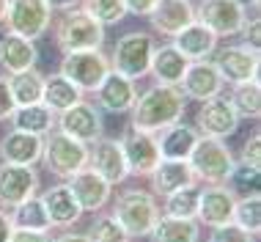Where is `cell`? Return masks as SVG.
I'll use <instances>...</instances> for the list:
<instances>
[{
  "mask_svg": "<svg viewBox=\"0 0 261 242\" xmlns=\"http://www.w3.org/2000/svg\"><path fill=\"white\" fill-rule=\"evenodd\" d=\"M185 108H187V96L181 94L179 85L157 83L135 99V105H132V110H129L132 113L129 127L151 132V135H160L171 124L181 121Z\"/></svg>",
  "mask_w": 261,
  "mask_h": 242,
  "instance_id": "1",
  "label": "cell"
},
{
  "mask_svg": "<svg viewBox=\"0 0 261 242\" xmlns=\"http://www.w3.org/2000/svg\"><path fill=\"white\" fill-rule=\"evenodd\" d=\"M160 215H162V209L157 204V196L149 193V190H124V193L116 196L113 217L124 226L129 239L149 237Z\"/></svg>",
  "mask_w": 261,
  "mask_h": 242,
  "instance_id": "2",
  "label": "cell"
},
{
  "mask_svg": "<svg viewBox=\"0 0 261 242\" xmlns=\"http://www.w3.org/2000/svg\"><path fill=\"white\" fill-rule=\"evenodd\" d=\"M190 168L195 174V182H203V184H225L228 179L231 168H234V152L228 149L223 138H206L201 135L195 140L193 152H190Z\"/></svg>",
  "mask_w": 261,
  "mask_h": 242,
  "instance_id": "3",
  "label": "cell"
},
{
  "mask_svg": "<svg viewBox=\"0 0 261 242\" xmlns=\"http://www.w3.org/2000/svg\"><path fill=\"white\" fill-rule=\"evenodd\" d=\"M55 44L63 55L80 53V50H102L105 44V25L96 22L88 11L69 9L55 25Z\"/></svg>",
  "mask_w": 261,
  "mask_h": 242,
  "instance_id": "4",
  "label": "cell"
},
{
  "mask_svg": "<svg viewBox=\"0 0 261 242\" xmlns=\"http://www.w3.org/2000/svg\"><path fill=\"white\" fill-rule=\"evenodd\" d=\"M39 162H44V168L58 179H72L77 171L88 165V143H80L61 130H53L50 135H44Z\"/></svg>",
  "mask_w": 261,
  "mask_h": 242,
  "instance_id": "5",
  "label": "cell"
},
{
  "mask_svg": "<svg viewBox=\"0 0 261 242\" xmlns=\"http://www.w3.org/2000/svg\"><path fill=\"white\" fill-rule=\"evenodd\" d=\"M157 47L151 33H126L116 41V50L110 55V69L129 80H140L149 75V63H151V53Z\"/></svg>",
  "mask_w": 261,
  "mask_h": 242,
  "instance_id": "6",
  "label": "cell"
},
{
  "mask_svg": "<svg viewBox=\"0 0 261 242\" xmlns=\"http://www.w3.org/2000/svg\"><path fill=\"white\" fill-rule=\"evenodd\" d=\"M110 72V55L102 50H80V53H66L61 61L58 75H63L72 85L86 94V91H96L99 83Z\"/></svg>",
  "mask_w": 261,
  "mask_h": 242,
  "instance_id": "7",
  "label": "cell"
},
{
  "mask_svg": "<svg viewBox=\"0 0 261 242\" xmlns=\"http://www.w3.org/2000/svg\"><path fill=\"white\" fill-rule=\"evenodd\" d=\"M248 19V9L237 0H201L195 6V22L206 25L217 39L239 36Z\"/></svg>",
  "mask_w": 261,
  "mask_h": 242,
  "instance_id": "8",
  "label": "cell"
},
{
  "mask_svg": "<svg viewBox=\"0 0 261 242\" xmlns=\"http://www.w3.org/2000/svg\"><path fill=\"white\" fill-rule=\"evenodd\" d=\"M3 22L9 28V33L36 41L50 31L53 11L44 0H9V11H6Z\"/></svg>",
  "mask_w": 261,
  "mask_h": 242,
  "instance_id": "9",
  "label": "cell"
},
{
  "mask_svg": "<svg viewBox=\"0 0 261 242\" xmlns=\"http://www.w3.org/2000/svg\"><path fill=\"white\" fill-rule=\"evenodd\" d=\"M126 160V168H129V176H149L157 162L162 160L160 154V143H157V135L135 130V127H126L124 135L118 138Z\"/></svg>",
  "mask_w": 261,
  "mask_h": 242,
  "instance_id": "10",
  "label": "cell"
},
{
  "mask_svg": "<svg viewBox=\"0 0 261 242\" xmlns=\"http://www.w3.org/2000/svg\"><path fill=\"white\" fill-rule=\"evenodd\" d=\"M55 130H61L63 135L80 140V143H94V140H99L105 135V121L96 105L80 99L69 110L55 116Z\"/></svg>",
  "mask_w": 261,
  "mask_h": 242,
  "instance_id": "11",
  "label": "cell"
},
{
  "mask_svg": "<svg viewBox=\"0 0 261 242\" xmlns=\"http://www.w3.org/2000/svg\"><path fill=\"white\" fill-rule=\"evenodd\" d=\"M215 66L220 72L223 83H245L261 77V53L250 50L248 44H228L223 50H215Z\"/></svg>",
  "mask_w": 261,
  "mask_h": 242,
  "instance_id": "12",
  "label": "cell"
},
{
  "mask_svg": "<svg viewBox=\"0 0 261 242\" xmlns=\"http://www.w3.org/2000/svg\"><path fill=\"white\" fill-rule=\"evenodd\" d=\"M239 118L234 105L228 102V96H212L206 102H201L198 113H195V130L198 135H206V138H231L239 130Z\"/></svg>",
  "mask_w": 261,
  "mask_h": 242,
  "instance_id": "13",
  "label": "cell"
},
{
  "mask_svg": "<svg viewBox=\"0 0 261 242\" xmlns=\"http://www.w3.org/2000/svg\"><path fill=\"white\" fill-rule=\"evenodd\" d=\"M39 190V174L33 165H14L3 162L0 165V206L14 209L17 204L33 198Z\"/></svg>",
  "mask_w": 261,
  "mask_h": 242,
  "instance_id": "14",
  "label": "cell"
},
{
  "mask_svg": "<svg viewBox=\"0 0 261 242\" xmlns=\"http://www.w3.org/2000/svg\"><path fill=\"white\" fill-rule=\"evenodd\" d=\"M66 184H69V190H72L74 201L80 204V209L91 212V215L102 212L105 206L110 204V198H113V184H108L96 171H91L88 165L83 171H77L72 179H66Z\"/></svg>",
  "mask_w": 261,
  "mask_h": 242,
  "instance_id": "15",
  "label": "cell"
},
{
  "mask_svg": "<svg viewBox=\"0 0 261 242\" xmlns=\"http://www.w3.org/2000/svg\"><path fill=\"white\" fill-rule=\"evenodd\" d=\"M88 168L96 171L108 184H121L126 176H129V168H126L121 143L116 138H102L94 140V149H88Z\"/></svg>",
  "mask_w": 261,
  "mask_h": 242,
  "instance_id": "16",
  "label": "cell"
},
{
  "mask_svg": "<svg viewBox=\"0 0 261 242\" xmlns=\"http://www.w3.org/2000/svg\"><path fill=\"white\" fill-rule=\"evenodd\" d=\"M179 88H181V94H185L187 99L206 102V99L223 94L225 83H223V77H220V72H217L215 63H212L209 58H203V61H190L187 72H185V77H181V83H179Z\"/></svg>",
  "mask_w": 261,
  "mask_h": 242,
  "instance_id": "17",
  "label": "cell"
},
{
  "mask_svg": "<svg viewBox=\"0 0 261 242\" xmlns=\"http://www.w3.org/2000/svg\"><path fill=\"white\" fill-rule=\"evenodd\" d=\"M234 204H237V193H231L225 184L201 187L195 220H198V226H206V229L231 223V220H234Z\"/></svg>",
  "mask_w": 261,
  "mask_h": 242,
  "instance_id": "18",
  "label": "cell"
},
{
  "mask_svg": "<svg viewBox=\"0 0 261 242\" xmlns=\"http://www.w3.org/2000/svg\"><path fill=\"white\" fill-rule=\"evenodd\" d=\"M94 94H96V108L99 110L121 116V113L132 110V105H135V99H138V88H135V80H129V77H124V75H118L110 69L108 77L99 83V88H96Z\"/></svg>",
  "mask_w": 261,
  "mask_h": 242,
  "instance_id": "19",
  "label": "cell"
},
{
  "mask_svg": "<svg viewBox=\"0 0 261 242\" xmlns=\"http://www.w3.org/2000/svg\"><path fill=\"white\" fill-rule=\"evenodd\" d=\"M154 31L160 36H176L181 28L195 22V3L193 0H157V6L149 14Z\"/></svg>",
  "mask_w": 261,
  "mask_h": 242,
  "instance_id": "20",
  "label": "cell"
},
{
  "mask_svg": "<svg viewBox=\"0 0 261 242\" xmlns=\"http://www.w3.org/2000/svg\"><path fill=\"white\" fill-rule=\"evenodd\" d=\"M41 146H44L41 135L11 130L0 140V157L3 162H14V165H36L41 160Z\"/></svg>",
  "mask_w": 261,
  "mask_h": 242,
  "instance_id": "21",
  "label": "cell"
},
{
  "mask_svg": "<svg viewBox=\"0 0 261 242\" xmlns=\"http://www.w3.org/2000/svg\"><path fill=\"white\" fill-rule=\"evenodd\" d=\"M149 179H151L154 196L165 198L176 193V190L187 187V184H195V174L187 160H160L157 168L149 174Z\"/></svg>",
  "mask_w": 261,
  "mask_h": 242,
  "instance_id": "22",
  "label": "cell"
},
{
  "mask_svg": "<svg viewBox=\"0 0 261 242\" xmlns=\"http://www.w3.org/2000/svg\"><path fill=\"white\" fill-rule=\"evenodd\" d=\"M36 61H39V50L31 39H22L17 33L0 36V66L9 75L36 69Z\"/></svg>",
  "mask_w": 261,
  "mask_h": 242,
  "instance_id": "23",
  "label": "cell"
},
{
  "mask_svg": "<svg viewBox=\"0 0 261 242\" xmlns=\"http://www.w3.org/2000/svg\"><path fill=\"white\" fill-rule=\"evenodd\" d=\"M171 44L185 55L187 61H203L209 55H215L217 50V36L201 22H190L187 28H181L173 36Z\"/></svg>",
  "mask_w": 261,
  "mask_h": 242,
  "instance_id": "24",
  "label": "cell"
},
{
  "mask_svg": "<svg viewBox=\"0 0 261 242\" xmlns=\"http://www.w3.org/2000/svg\"><path fill=\"white\" fill-rule=\"evenodd\" d=\"M39 198L47 209L50 226H74L77 220L83 217V209H80V204L74 201L69 184H55V187L44 190Z\"/></svg>",
  "mask_w": 261,
  "mask_h": 242,
  "instance_id": "25",
  "label": "cell"
},
{
  "mask_svg": "<svg viewBox=\"0 0 261 242\" xmlns=\"http://www.w3.org/2000/svg\"><path fill=\"white\" fill-rule=\"evenodd\" d=\"M187 66H190V61L173 44H162V47H154V53H151L149 75L157 77V83L179 85L185 72H187Z\"/></svg>",
  "mask_w": 261,
  "mask_h": 242,
  "instance_id": "26",
  "label": "cell"
},
{
  "mask_svg": "<svg viewBox=\"0 0 261 242\" xmlns=\"http://www.w3.org/2000/svg\"><path fill=\"white\" fill-rule=\"evenodd\" d=\"M198 138H201V135H198V130H195V127L181 124V121L171 124L168 130H162L160 138H157L162 160H187Z\"/></svg>",
  "mask_w": 261,
  "mask_h": 242,
  "instance_id": "27",
  "label": "cell"
},
{
  "mask_svg": "<svg viewBox=\"0 0 261 242\" xmlns=\"http://www.w3.org/2000/svg\"><path fill=\"white\" fill-rule=\"evenodd\" d=\"M9 121H11L14 130H22V132H31V135H41V138L55 130V113L47 108L44 102L25 105V108H14Z\"/></svg>",
  "mask_w": 261,
  "mask_h": 242,
  "instance_id": "28",
  "label": "cell"
},
{
  "mask_svg": "<svg viewBox=\"0 0 261 242\" xmlns=\"http://www.w3.org/2000/svg\"><path fill=\"white\" fill-rule=\"evenodd\" d=\"M201 237V226L193 217H171V215H160V220L154 223V229L149 234L151 242H198Z\"/></svg>",
  "mask_w": 261,
  "mask_h": 242,
  "instance_id": "29",
  "label": "cell"
},
{
  "mask_svg": "<svg viewBox=\"0 0 261 242\" xmlns=\"http://www.w3.org/2000/svg\"><path fill=\"white\" fill-rule=\"evenodd\" d=\"M80 99H83V91L77 88V85L69 83L63 75L44 77V94H41V102H44L55 116L63 113V110H69L72 105L80 102Z\"/></svg>",
  "mask_w": 261,
  "mask_h": 242,
  "instance_id": "30",
  "label": "cell"
},
{
  "mask_svg": "<svg viewBox=\"0 0 261 242\" xmlns=\"http://www.w3.org/2000/svg\"><path fill=\"white\" fill-rule=\"evenodd\" d=\"M9 88H11V96H14L17 108L36 105V102H41V94H44V75L36 72V69L17 72L9 77Z\"/></svg>",
  "mask_w": 261,
  "mask_h": 242,
  "instance_id": "31",
  "label": "cell"
},
{
  "mask_svg": "<svg viewBox=\"0 0 261 242\" xmlns=\"http://www.w3.org/2000/svg\"><path fill=\"white\" fill-rule=\"evenodd\" d=\"M228 102L234 105L239 118H261V80H245L231 85Z\"/></svg>",
  "mask_w": 261,
  "mask_h": 242,
  "instance_id": "32",
  "label": "cell"
},
{
  "mask_svg": "<svg viewBox=\"0 0 261 242\" xmlns=\"http://www.w3.org/2000/svg\"><path fill=\"white\" fill-rule=\"evenodd\" d=\"M11 226L14 229H31V231H50V217L39 196L28 198L11 209Z\"/></svg>",
  "mask_w": 261,
  "mask_h": 242,
  "instance_id": "33",
  "label": "cell"
},
{
  "mask_svg": "<svg viewBox=\"0 0 261 242\" xmlns=\"http://www.w3.org/2000/svg\"><path fill=\"white\" fill-rule=\"evenodd\" d=\"M198 198H201V187L198 182L187 184V187L176 190V193L165 196V206H162V215H171V217H193L198 212Z\"/></svg>",
  "mask_w": 261,
  "mask_h": 242,
  "instance_id": "34",
  "label": "cell"
},
{
  "mask_svg": "<svg viewBox=\"0 0 261 242\" xmlns=\"http://www.w3.org/2000/svg\"><path fill=\"white\" fill-rule=\"evenodd\" d=\"M234 223L242 226L248 234H253V237H258L261 234V193H248V196L237 198Z\"/></svg>",
  "mask_w": 261,
  "mask_h": 242,
  "instance_id": "35",
  "label": "cell"
},
{
  "mask_svg": "<svg viewBox=\"0 0 261 242\" xmlns=\"http://www.w3.org/2000/svg\"><path fill=\"white\" fill-rule=\"evenodd\" d=\"M225 187H228L231 193H242V196L258 193V187H261V168L248 165V162H234L228 179H225Z\"/></svg>",
  "mask_w": 261,
  "mask_h": 242,
  "instance_id": "36",
  "label": "cell"
},
{
  "mask_svg": "<svg viewBox=\"0 0 261 242\" xmlns=\"http://www.w3.org/2000/svg\"><path fill=\"white\" fill-rule=\"evenodd\" d=\"M83 11H88L96 22H102L105 28L108 25H118L126 17V6L124 0H80Z\"/></svg>",
  "mask_w": 261,
  "mask_h": 242,
  "instance_id": "37",
  "label": "cell"
},
{
  "mask_svg": "<svg viewBox=\"0 0 261 242\" xmlns=\"http://www.w3.org/2000/svg\"><path fill=\"white\" fill-rule=\"evenodd\" d=\"M86 237L88 242H129V234L113 215H96Z\"/></svg>",
  "mask_w": 261,
  "mask_h": 242,
  "instance_id": "38",
  "label": "cell"
},
{
  "mask_svg": "<svg viewBox=\"0 0 261 242\" xmlns=\"http://www.w3.org/2000/svg\"><path fill=\"white\" fill-rule=\"evenodd\" d=\"M209 242H256V237L248 234L242 226H237L234 220H231V223L215 226L212 234H209Z\"/></svg>",
  "mask_w": 261,
  "mask_h": 242,
  "instance_id": "39",
  "label": "cell"
},
{
  "mask_svg": "<svg viewBox=\"0 0 261 242\" xmlns=\"http://www.w3.org/2000/svg\"><path fill=\"white\" fill-rule=\"evenodd\" d=\"M242 33H245V44H248L250 50H258L261 53V14L258 11H253L250 17L245 19Z\"/></svg>",
  "mask_w": 261,
  "mask_h": 242,
  "instance_id": "40",
  "label": "cell"
},
{
  "mask_svg": "<svg viewBox=\"0 0 261 242\" xmlns=\"http://www.w3.org/2000/svg\"><path fill=\"white\" fill-rule=\"evenodd\" d=\"M239 162H248V165L261 168V132H258V130L253 132L248 140H245L242 154H239Z\"/></svg>",
  "mask_w": 261,
  "mask_h": 242,
  "instance_id": "41",
  "label": "cell"
},
{
  "mask_svg": "<svg viewBox=\"0 0 261 242\" xmlns=\"http://www.w3.org/2000/svg\"><path fill=\"white\" fill-rule=\"evenodd\" d=\"M14 96H11V88H9V77H0V121H6L14 113Z\"/></svg>",
  "mask_w": 261,
  "mask_h": 242,
  "instance_id": "42",
  "label": "cell"
},
{
  "mask_svg": "<svg viewBox=\"0 0 261 242\" xmlns=\"http://www.w3.org/2000/svg\"><path fill=\"white\" fill-rule=\"evenodd\" d=\"M9 242H53L47 231H31V229H14Z\"/></svg>",
  "mask_w": 261,
  "mask_h": 242,
  "instance_id": "43",
  "label": "cell"
},
{
  "mask_svg": "<svg viewBox=\"0 0 261 242\" xmlns=\"http://www.w3.org/2000/svg\"><path fill=\"white\" fill-rule=\"evenodd\" d=\"M126 14H135V17H149L151 9L157 6V0H124Z\"/></svg>",
  "mask_w": 261,
  "mask_h": 242,
  "instance_id": "44",
  "label": "cell"
},
{
  "mask_svg": "<svg viewBox=\"0 0 261 242\" xmlns=\"http://www.w3.org/2000/svg\"><path fill=\"white\" fill-rule=\"evenodd\" d=\"M11 231H14V226H11V215H9L6 209H0V242H9Z\"/></svg>",
  "mask_w": 261,
  "mask_h": 242,
  "instance_id": "45",
  "label": "cell"
},
{
  "mask_svg": "<svg viewBox=\"0 0 261 242\" xmlns=\"http://www.w3.org/2000/svg\"><path fill=\"white\" fill-rule=\"evenodd\" d=\"M47 6H50V11H69V9H74L80 0H44Z\"/></svg>",
  "mask_w": 261,
  "mask_h": 242,
  "instance_id": "46",
  "label": "cell"
},
{
  "mask_svg": "<svg viewBox=\"0 0 261 242\" xmlns=\"http://www.w3.org/2000/svg\"><path fill=\"white\" fill-rule=\"evenodd\" d=\"M53 242H88L86 234H61V237H55Z\"/></svg>",
  "mask_w": 261,
  "mask_h": 242,
  "instance_id": "47",
  "label": "cell"
},
{
  "mask_svg": "<svg viewBox=\"0 0 261 242\" xmlns=\"http://www.w3.org/2000/svg\"><path fill=\"white\" fill-rule=\"evenodd\" d=\"M239 6H245V9H250V11H258V0H237Z\"/></svg>",
  "mask_w": 261,
  "mask_h": 242,
  "instance_id": "48",
  "label": "cell"
},
{
  "mask_svg": "<svg viewBox=\"0 0 261 242\" xmlns=\"http://www.w3.org/2000/svg\"><path fill=\"white\" fill-rule=\"evenodd\" d=\"M6 11H9V0H0V22L6 19Z\"/></svg>",
  "mask_w": 261,
  "mask_h": 242,
  "instance_id": "49",
  "label": "cell"
}]
</instances>
